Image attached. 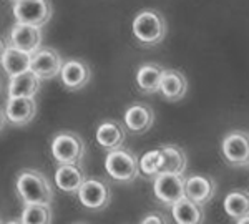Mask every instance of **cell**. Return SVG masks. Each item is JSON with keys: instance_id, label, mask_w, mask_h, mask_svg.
Segmentation results:
<instances>
[{"instance_id": "83f0119b", "label": "cell", "mask_w": 249, "mask_h": 224, "mask_svg": "<svg viewBox=\"0 0 249 224\" xmlns=\"http://www.w3.org/2000/svg\"><path fill=\"white\" fill-rule=\"evenodd\" d=\"M5 120H7V117H5V113H3L2 110H0V131H2V128H3V125H5Z\"/></svg>"}, {"instance_id": "44dd1931", "label": "cell", "mask_w": 249, "mask_h": 224, "mask_svg": "<svg viewBox=\"0 0 249 224\" xmlns=\"http://www.w3.org/2000/svg\"><path fill=\"white\" fill-rule=\"evenodd\" d=\"M161 151V168L160 173H178L183 174L188 166V158L183 148L178 145H163Z\"/></svg>"}, {"instance_id": "7c38bea8", "label": "cell", "mask_w": 249, "mask_h": 224, "mask_svg": "<svg viewBox=\"0 0 249 224\" xmlns=\"http://www.w3.org/2000/svg\"><path fill=\"white\" fill-rule=\"evenodd\" d=\"M37 115V102L32 97H9L5 105L7 121L14 126H25Z\"/></svg>"}, {"instance_id": "cb8c5ba5", "label": "cell", "mask_w": 249, "mask_h": 224, "mask_svg": "<svg viewBox=\"0 0 249 224\" xmlns=\"http://www.w3.org/2000/svg\"><path fill=\"white\" fill-rule=\"evenodd\" d=\"M52 207L50 205H25L23 211L20 214V219L17 223H25V224H47L52 223Z\"/></svg>"}, {"instance_id": "4fadbf2b", "label": "cell", "mask_w": 249, "mask_h": 224, "mask_svg": "<svg viewBox=\"0 0 249 224\" xmlns=\"http://www.w3.org/2000/svg\"><path fill=\"white\" fill-rule=\"evenodd\" d=\"M123 121L130 133H146L148 130H151V126L155 123V111L150 105L136 102L126 108V111L123 115Z\"/></svg>"}, {"instance_id": "5bb4252c", "label": "cell", "mask_w": 249, "mask_h": 224, "mask_svg": "<svg viewBox=\"0 0 249 224\" xmlns=\"http://www.w3.org/2000/svg\"><path fill=\"white\" fill-rule=\"evenodd\" d=\"M126 126H123L116 120H105L98 125L95 131V139L100 148L107 151L123 148L126 141Z\"/></svg>"}, {"instance_id": "52a82bcc", "label": "cell", "mask_w": 249, "mask_h": 224, "mask_svg": "<svg viewBox=\"0 0 249 224\" xmlns=\"http://www.w3.org/2000/svg\"><path fill=\"white\" fill-rule=\"evenodd\" d=\"M78 201L90 211H102L110 205L111 190L107 181L98 178H87L78 190Z\"/></svg>"}, {"instance_id": "6da1fadb", "label": "cell", "mask_w": 249, "mask_h": 224, "mask_svg": "<svg viewBox=\"0 0 249 224\" xmlns=\"http://www.w3.org/2000/svg\"><path fill=\"white\" fill-rule=\"evenodd\" d=\"M15 191L23 201V205H52L53 201V188L42 171L35 168L22 170L15 179Z\"/></svg>"}, {"instance_id": "603a6c76", "label": "cell", "mask_w": 249, "mask_h": 224, "mask_svg": "<svg viewBox=\"0 0 249 224\" xmlns=\"http://www.w3.org/2000/svg\"><path fill=\"white\" fill-rule=\"evenodd\" d=\"M223 209L234 221L249 214V193L243 190H236L228 193L223 201Z\"/></svg>"}, {"instance_id": "e0dca14e", "label": "cell", "mask_w": 249, "mask_h": 224, "mask_svg": "<svg viewBox=\"0 0 249 224\" xmlns=\"http://www.w3.org/2000/svg\"><path fill=\"white\" fill-rule=\"evenodd\" d=\"M85 179L87 176L82 170V165H58L53 174L55 185L67 194H77Z\"/></svg>"}, {"instance_id": "ac0fdd59", "label": "cell", "mask_w": 249, "mask_h": 224, "mask_svg": "<svg viewBox=\"0 0 249 224\" xmlns=\"http://www.w3.org/2000/svg\"><path fill=\"white\" fill-rule=\"evenodd\" d=\"M171 218L179 224H199L204 223L206 214L201 205L195 203L188 196H183L175 205H171Z\"/></svg>"}, {"instance_id": "4316f807", "label": "cell", "mask_w": 249, "mask_h": 224, "mask_svg": "<svg viewBox=\"0 0 249 224\" xmlns=\"http://www.w3.org/2000/svg\"><path fill=\"white\" fill-rule=\"evenodd\" d=\"M7 49H9V40H3L0 37V63H2V58H3V55H5Z\"/></svg>"}, {"instance_id": "8992f818", "label": "cell", "mask_w": 249, "mask_h": 224, "mask_svg": "<svg viewBox=\"0 0 249 224\" xmlns=\"http://www.w3.org/2000/svg\"><path fill=\"white\" fill-rule=\"evenodd\" d=\"M221 153L224 161L232 168L249 166V133L234 130L228 133L221 143Z\"/></svg>"}, {"instance_id": "2e32d148", "label": "cell", "mask_w": 249, "mask_h": 224, "mask_svg": "<svg viewBox=\"0 0 249 224\" xmlns=\"http://www.w3.org/2000/svg\"><path fill=\"white\" fill-rule=\"evenodd\" d=\"M188 91V80L179 70L164 69L158 93L168 102H179Z\"/></svg>"}, {"instance_id": "7402d4cb", "label": "cell", "mask_w": 249, "mask_h": 224, "mask_svg": "<svg viewBox=\"0 0 249 224\" xmlns=\"http://www.w3.org/2000/svg\"><path fill=\"white\" fill-rule=\"evenodd\" d=\"M30 62H32V53L29 52H23L20 49H15L9 43V49H7L5 55L2 58L0 65L3 67L5 73L9 77H17V75L23 73V71L30 70Z\"/></svg>"}, {"instance_id": "ba28073f", "label": "cell", "mask_w": 249, "mask_h": 224, "mask_svg": "<svg viewBox=\"0 0 249 224\" xmlns=\"http://www.w3.org/2000/svg\"><path fill=\"white\" fill-rule=\"evenodd\" d=\"M184 183L186 178L178 173H158L153 178V193L155 198L161 205H175L178 199L184 196Z\"/></svg>"}, {"instance_id": "5b68a950", "label": "cell", "mask_w": 249, "mask_h": 224, "mask_svg": "<svg viewBox=\"0 0 249 224\" xmlns=\"http://www.w3.org/2000/svg\"><path fill=\"white\" fill-rule=\"evenodd\" d=\"M14 17L20 23L43 27L50 22L53 9L50 0H14Z\"/></svg>"}, {"instance_id": "9a60e30c", "label": "cell", "mask_w": 249, "mask_h": 224, "mask_svg": "<svg viewBox=\"0 0 249 224\" xmlns=\"http://www.w3.org/2000/svg\"><path fill=\"white\" fill-rule=\"evenodd\" d=\"M216 194V183L214 179L204 174H193L186 178L184 183V196H188L198 205H208Z\"/></svg>"}, {"instance_id": "277c9868", "label": "cell", "mask_w": 249, "mask_h": 224, "mask_svg": "<svg viewBox=\"0 0 249 224\" xmlns=\"http://www.w3.org/2000/svg\"><path fill=\"white\" fill-rule=\"evenodd\" d=\"M105 170L111 179L118 183H133L140 174V163L136 156L128 150L116 148L108 151Z\"/></svg>"}, {"instance_id": "3957f363", "label": "cell", "mask_w": 249, "mask_h": 224, "mask_svg": "<svg viewBox=\"0 0 249 224\" xmlns=\"http://www.w3.org/2000/svg\"><path fill=\"white\" fill-rule=\"evenodd\" d=\"M85 151L87 146L83 138L70 130L60 131L50 143V153L58 165H82Z\"/></svg>"}, {"instance_id": "f546056e", "label": "cell", "mask_w": 249, "mask_h": 224, "mask_svg": "<svg viewBox=\"0 0 249 224\" xmlns=\"http://www.w3.org/2000/svg\"><path fill=\"white\" fill-rule=\"evenodd\" d=\"M0 223H2V219H0Z\"/></svg>"}, {"instance_id": "484cf974", "label": "cell", "mask_w": 249, "mask_h": 224, "mask_svg": "<svg viewBox=\"0 0 249 224\" xmlns=\"http://www.w3.org/2000/svg\"><path fill=\"white\" fill-rule=\"evenodd\" d=\"M142 223L143 224H151V223L161 224V223H168V218L160 213H153V214H148V216H144V218H142Z\"/></svg>"}, {"instance_id": "d4e9b609", "label": "cell", "mask_w": 249, "mask_h": 224, "mask_svg": "<svg viewBox=\"0 0 249 224\" xmlns=\"http://www.w3.org/2000/svg\"><path fill=\"white\" fill-rule=\"evenodd\" d=\"M140 173H143L146 178H155L160 173L161 168V151L158 150H150L146 151L142 158H140Z\"/></svg>"}, {"instance_id": "f1b7e54d", "label": "cell", "mask_w": 249, "mask_h": 224, "mask_svg": "<svg viewBox=\"0 0 249 224\" xmlns=\"http://www.w3.org/2000/svg\"><path fill=\"white\" fill-rule=\"evenodd\" d=\"M238 224H248L249 223V214H246V216H243V218H239L238 221H236Z\"/></svg>"}, {"instance_id": "7a4b0ae2", "label": "cell", "mask_w": 249, "mask_h": 224, "mask_svg": "<svg viewBox=\"0 0 249 224\" xmlns=\"http://www.w3.org/2000/svg\"><path fill=\"white\" fill-rule=\"evenodd\" d=\"M133 37L142 43L143 47H155L161 43L166 37V20L160 12L146 9L136 14L131 23Z\"/></svg>"}, {"instance_id": "8fae6325", "label": "cell", "mask_w": 249, "mask_h": 224, "mask_svg": "<svg viewBox=\"0 0 249 224\" xmlns=\"http://www.w3.org/2000/svg\"><path fill=\"white\" fill-rule=\"evenodd\" d=\"M60 78L67 90L77 91L85 88L91 80V69L83 60L71 58L63 62V67L60 70Z\"/></svg>"}, {"instance_id": "9c48e42d", "label": "cell", "mask_w": 249, "mask_h": 224, "mask_svg": "<svg viewBox=\"0 0 249 224\" xmlns=\"http://www.w3.org/2000/svg\"><path fill=\"white\" fill-rule=\"evenodd\" d=\"M63 67V58L55 49L50 47H40L32 53L30 70L37 73L42 80H52L60 75Z\"/></svg>"}, {"instance_id": "ffe728a7", "label": "cell", "mask_w": 249, "mask_h": 224, "mask_svg": "<svg viewBox=\"0 0 249 224\" xmlns=\"http://www.w3.org/2000/svg\"><path fill=\"white\" fill-rule=\"evenodd\" d=\"M163 71L164 69L160 67L158 63H143L136 71V86L140 88V91H143L146 95L158 93Z\"/></svg>"}, {"instance_id": "d6986e66", "label": "cell", "mask_w": 249, "mask_h": 224, "mask_svg": "<svg viewBox=\"0 0 249 224\" xmlns=\"http://www.w3.org/2000/svg\"><path fill=\"white\" fill-rule=\"evenodd\" d=\"M42 86V78L32 70H27L23 73L12 77L9 82V97H32L40 91Z\"/></svg>"}, {"instance_id": "30bf717a", "label": "cell", "mask_w": 249, "mask_h": 224, "mask_svg": "<svg viewBox=\"0 0 249 224\" xmlns=\"http://www.w3.org/2000/svg\"><path fill=\"white\" fill-rule=\"evenodd\" d=\"M42 27L29 25V23H14L9 34V43L15 49L34 53L42 47Z\"/></svg>"}]
</instances>
